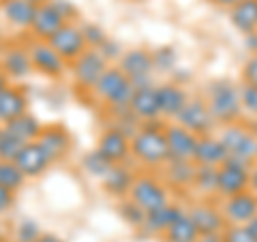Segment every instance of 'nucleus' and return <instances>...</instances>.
Here are the masks:
<instances>
[{"label":"nucleus","mask_w":257,"mask_h":242,"mask_svg":"<svg viewBox=\"0 0 257 242\" xmlns=\"http://www.w3.org/2000/svg\"><path fill=\"white\" fill-rule=\"evenodd\" d=\"M152 123H155V120H152ZM152 123H146L133 135L131 155L138 163L146 165V167H161L170 161L165 127H157Z\"/></svg>","instance_id":"1"},{"label":"nucleus","mask_w":257,"mask_h":242,"mask_svg":"<svg viewBox=\"0 0 257 242\" xmlns=\"http://www.w3.org/2000/svg\"><path fill=\"white\" fill-rule=\"evenodd\" d=\"M221 144L227 150V161H236L240 165L253 167L257 161V135L248 127L240 123L223 125L219 135Z\"/></svg>","instance_id":"2"},{"label":"nucleus","mask_w":257,"mask_h":242,"mask_svg":"<svg viewBox=\"0 0 257 242\" xmlns=\"http://www.w3.org/2000/svg\"><path fill=\"white\" fill-rule=\"evenodd\" d=\"M208 107L214 118V123L231 125L238 123L240 114H242V101H240V88H236L231 82H214L208 90Z\"/></svg>","instance_id":"3"},{"label":"nucleus","mask_w":257,"mask_h":242,"mask_svg":"<svg viewBox=\"0 0 257 242\" xmlns=\"http://www.w3.org/2000/svg\"><path fill=\"white\" fill-rule=\"evenodd\" d=\"M94 92L114 111H122L128 109V103L135 94V84L118 67H107V71L101 75L99 84L94 86Z\"/></svg>","instance_id":"4"},{"label":"nucleus","mask_w":257,"mask_h":242,"mask_svg":"<svg viewBox=\"0 0 257 242\" xmlns=\"http://www.w3.org/2000/svg\"><path fill=\"white\" fill-rule=\"evenodd\" d=\"M128 197H131L133 204L140 206L144 212H152L161 206L170 204V201H167L165 187L155 178V176H148V174L135 176V182H133L131 191H128Z\"/></svg>","instance_id":"5"},{"label":"nucleus","mask_w":257,"mask_h":242,"mask_svg":"<svg viewBox=\"0 0 257 242\" xmlns=\"http://www.w3.org/2000/svg\"><path fill=\"white\" fill-rule=\"evenodd\" d=\"M248 189H251V167L240 165L236 161H225L221 167H216V193L223 199Z\"/></svg>","instance_id":"6"},{"label":"nucleus","mask_w":257,"mask_h":242,"mask_svg":"<svg viewBox=\"0 0 257 242\" xmlns=\"http://www.w3.org/2000/svg\"><path fill=\"white\" fill-rule=\"evenodd\" d=\"M176 125H180L187 131L202 137V135H210L214 127V118L204 99H189L187 105L182 107V111L176 116Z\"/></svg>","instance_id":"7"},{"label":"nucleus","mask_w":257,"mask_h":242,"mask_svg":"<svg viewBox=\"0 0 257 242\" xmlns=\"http://www.w3.org/2000/svg\"><path fill=\"white\" fill-rule=\"evenodd\" d=\"M47 43H50L64 60H71V62H75L88 47L84 30L73 26V24H64L58 32H54V35L47 39Z\"/></svg>","instance_id":"8"},{"label":"nucleus","mask_w":257,"mask_h":242,"mask_svg":"<svg viewBox=\"0 0 257 242\" xmlns=\"http://www.w3.org/2000/svg\"><path fill=\"white\" fill-rule=\"evenodd\" d=\"M105 71H107V60L99 50H86L73 62V75L77 84L84 88H92V90Z\"/></svg>","instance_id":"9"},{"label":"nucleus","mask_w":257,"mask_h":242,"mask_svg":"<svg viewBox=\"0 0 257 242\" xmlns=\"http://www.w3.org/2000/svg\"><path fill=\"white\" fill-rule=\"evenodd\" d=\"M122 73L135 84V88L140 86H148V77L155 71V60L152 54L144 52V50H128L120 56V67Z\"/></svg>","instance_id":"10"},{"label":"nucleus","mask_w":257,"mask_h":242,"mask_svg":"<svg viewBox=\"0 0 257 242\" xmlns=\"http://www.w3.org/2000/svg\"><path fill=\"white\" fill-rule=\"evenodd\" d=\"M223 214L227 223L231 225H246L257 216V193L255 191H244L238 193L234 197H227L223 201Z\"/></svg>","instance_id":"11"},{"label":"nucleus","mask_w":257,"mask_h":242,"mask_svg":"<svg viewBox=\"0 0 257 242\" xmlns=\"http://www.w3.org/2000/svg\"><path fill=\"white\" fill-rule=\"evenodd\" d=\"M167 137V152H170V161H193L197 146V135L187 131L180 125H167L165 127Z\"/></svg>","instance_id":"12"},{"label":"nucleus","mask_w":257,"mask_h":242,"mask_svg":"<svg viewBox=\"0 0 257 242\" xmlns=\"http://www.w3.org/2000/svg\"><path fill=\"white\" fill-rule=\"evenodd\" d=\"M28 52H30L32 67H35L39 73H43L47 77H60L62 75L64 62L67 60H64L47 41H35L28 47Z\"/></svg>","instance_id":"13"},{"label":"nucleus","mask_w":257,"mask_h":242,"mask_svg":"<svg viewBox=\"0 0 257 242\" xmlns=\"http://www.w3.org/2000/svg\"><path fill=\"white\" fill-rule=\"evenodd\" d=\"M191 221L195 223L199 236H214V233H223L227 227V219H225L223 210L214 208L212 204H195L191 206L187 212Z\"/></svg>","instance_id":"14"},{"label":"nucleus","mask_w":257,"mask_h":242,"mask_svg":"<svg viewBox=\"0 0 257 242\" xmlns=\"http://www.w3.org/2000/svg\"><path fill=\"white\" fill-rule=\"evenodd\" d=\"M50 163H52L50 155L43 150V146L39 142L24 144L22 150L18 152V157H15V165L22 169V174L26 178H35V176L43 174L50 167Z\"/></svg>","instance_id":"15"},{"label":"nucleus","mask_w":257,"mask_h":242,"mask_svg":"<svg viewBox=\"0 0 257 242\" xmlns=\"http://www.w3.org/2000/svg\"><path fill=\"white\" fill-rule=\"evenodd\" d=\"M96 150H99L111 165H120V163H124V161L128 159V155H131V140L124 137L118 129L111 127L101 135L99 148Z\"/></svg>","instance_id":"16"},{"label":"nucleus","mask_w":257,"mask_h":242,"mask_svg":"<svg viewBox=\"0 0 257 242\" xmlns=\"http://www.w3.org/2000/svg\"><path fill=\"white\" fill-rule=\"evenodd\" d=\"M128 109L138 120H157V116H161L159 109V96H157V88L155 86H140L135 88V94L131 103H128Z\"/></svg>","instance_id":"17"},{"label":"nucleus","mask_w":257,"mask_h":242,"mask_svg":"<svg viewBox=\"0 0 257 242\" xmlns=\"http://www.w3.org/2000/svg\"><path fill=\"white\" fill-rule=\"evenodd\" d=\"M225 161H227V150H225V146L221 144L219 137H214V135L197 137L193 163L195 165H206V167H221Z\"/></svg>","instance_id":"18"},{"label":"nucleus","mask_w":257,"mask_h":242,"mask_svg":"<svg viewBox=\"0 0 257 242\" xmlns=\"http://www.w3.org/2000/svg\"><path fill=\"white\" fill-rule=\"evenodd\" d=\"M64 24H67V20L56 11V7L52 3H43V5H39L30 30L35 32V37L39 39V41H47L54 32H58L64 26Z\"/></svg>","instance_id":"19"},{"label":"nucleus","mask_w":257,"mask_h":242,"mask_svg":"<svg viewBox=\"0 0 257 242\" xmlns=\"http://www.w3.org/2000/svg\"><path fill=\"white\" fill-rule=\"evenodd\" d=\"M39 144L43 146V150L50 155L52 161H60L69 155L71 150V137L64 131L62 127L52 125V127H43L41 135H39Z\"/></svg>","instance_id":"20"},{"label":"nucleus","mask_w":257,"mask_h":242,"mask_svg":"<svg viewBox=\"0 0 257 242\" xmlns=\"http://www.w3.org/2000/svg\"><path fill=\"white\" fill-rule=\"evenodd\" d=\"M157 96H159V109L161 116L165 118H176L187 105L189 96L178 84H161L157 86Z\"/></svg>","instance_id":"21"},{"label":"nucleus","mask_w":257,"mask_h":242,"mask_svg":"<svg viewBox=\"0 0 257 242\" xmlns=\"http://www.w3.org/2000/svg\"><path fill=\"white\" fill-rule=\"evenodd\" d=\"M28 99L18 86H7L5 90H0V123H9V120L26 114Z\"/></svg>","instance_id":"22"},{"label":"nucleus","mask_w":257,"mask_h":242,"mask_svg":"<svg viewBox=\"0 0 257 242\" xmlns=\"http://www.w3.org/2000/svg\"><path fill=\"white\" fill-rule=\"evenodd\" d=\"M3 71L7 73V77H15V79H22V77H28L32 73V60H30V52L24 50V47H9L5 54H3Z\"/></svg>","instance_id":"23"},{"label":"nucleus","mask_w":257,"mask_h":242,"mask_svg":"<svg viewBox=\"0 0 257 242\" xmlns=\"http://www.w3.org/2000/svg\"><path fill=\"white\" fill-rule=\"evenodd\" d=\"M37 9H39V5L30 3V0H5L3 3V11L7 15V20H9L13 26H20V28L32 26Z\"/></svg>","instance_id":"24"},{"label":"nucleus","mask_w":257,"mask_h":242,"mask_svg":"<svg viewBox=\"0 0 257 242\" xmlns=\"http://www.w3.org/2000/svg\"><path fill=\"white\" fill-rule=\"evenodd\" d=\"M133 182H135L133 172L124 163H120V165H114L107 172V176L103 178V187H105V191L109 193V195L122 197V195H128Z\"/></svg>","instance_id":"25"},{"label":"nucleus","mask_w":257,"mask_h":242,"mask_svg":"<svg viewBox=\"0 0 257 242\" xmlns=\"http://www.w3.org/2000/svg\"><path fill=\"white\" fill-rule=\"evenodd\" d=\"M5 129L15 137V140H20L22 144L37 142L39 135H41V131H43L41 123H39L35 116H30V114H22L18 118L9 120V123L5 125Z\"/></svg>","instance_id":"26"},{"label":"nucleus","mask_w":257,"mask_h":242,"mask_svg":"<svg viewBox=\"0 0 257 242\" xmlns=\"http://www.w3.org/2000/svg\"><path fill=\"white\" fill-rule=\"evenodd\" d=\"M231 24L244 35H257V0H240L231 9Z\"/></svg>","instance_id":"27"},{"label":"nucleus","mask_w":257,"mask_h":242,"mask_svg":"<svg viewBox=\"0 0 257 242\" xmlns=\"http://www.w3.org/2000/svg\"><path fill=\"white\" fill-rule=\"evenodd\" d=\"M197 165L193 161H167L165 163V178L170 184L178 189H187L195 182Z\"/></svg>","instance_id":"28"},{"label":"nucleus","mask_w":257,"mask_h":242,"mask_svg":"<svg viewBox=\"0 0 257 242\" xmlns=\"http://www.w3.org/2000/svg\"><path fill=\"white\" fill-rule=\"evenodd\" d=\"M180 212H182L180 208H176L172 204H165V206L157 208V210L146 212V219H144L142 227L146 229L148 233H165L167 227L176 221V216H178Z\"/></svg>","instance_id":"29"},{"label":"nucleus","mask_w":257,"mask_h":242,"mask_svg":"<svg viewBox=\"0 0 257 242\" xmlns=\"http://www.w3.org/2000/svg\"><path fill=\"white\" fill-rule=\"evenodd\" d=\"M163 236L167 242H197L199 231L195 227V223L191 221V216L182 210L178 216H176V221L167 227V231Z\"/></svg>","instance_id":"30"},{"label":"nucleus","mask_w":257,"mask_h":242,"mask_svg":"<svg viewBox=\"0 0 257 242\" xmlns=\"http://www.w3.org/2000/svg\"><path fill=\"white\" fill-rule=\"evenodd\" d=\"M24 180H26V176L15 165V161H0V184L3 187L15 193L24 184Z\"/></svg>","instance_id":"31"},{"label":"nucleus","mask_w":257,"mask_h":242,"mask_svg":"<svg viewBox=\"0 0 257 242\" xmlns=\"http://www.w3.org/2000/svg\"><path fill=\"white\" fill-rule=\"evenodd\" d=\"M111 167H114V165H111L99 150H92V152H88V155L84 157V169L90 176H96V178H101V180L105 178Z\"/></svg>","instance_id":"32"},{"label":"nucleus","mask_w":257,"mask_h":242,"mask_svg":"<svg viewBox=\"0 0 257 242\" xmlns=\"http://www.w3.org/2000/svg\"><path fill=\"white\" fill-rule=\"evenodd\" d=\"M193 187H197L206 195L216 193V167H206V165H197V174H195V182Z\"/></svg>","instance_id":"33"},{"label":"nucleus","mask_w":257,"mask_h":242,"mask_svg":"<svg viewBox=\"0 0 257 242\" xmlns=\"http://www.w3.org/2000/svg\"><path fill=\"white\" fill-rule=\"evenodd\" d=\"M22 146L24 144L20 140H15L5 127L0 129V161H15Z\"/></svg>","instance_id":"34"},{"label":"nucleus","mask_w":257,"mask_h":242,"mask_svg":"<svg viewBox=\"0 0 257 242\" xmlns=\"http://www.w3.org/2000/svg\"><path fill=\"white\" fill-rule=\"evenodd\" d=\"M223 242H257L253 231L246 225H227L225 231L221 233Z\"/></svg>","instance_id":"35"},{"label":"nucleus","mask_w":257,"mask_h":242,"mask_svg":"<svg viewBox=\"0 0 257 242\" xmlns=\"http://www.w3.org/2000/svg\"><path fill=\"white\" fill-rule=\"evenodd\" d=\"M39 236H41V229L32 219L20 221L18 229H15V242H37Z\"/></svg>","instance_id":"36"},{"label":"nucleus","mask_w":257,"mask_h":242,"mask_svg":"<svg viewBox=\"0 0 257 242\" xmlns=\"http://www.w3.org/2000/svg\"><path fill=\"white\" fill-rule=\"evenodd\" d=\"M240 101H242V109L246 114L257 118V88L242 84V88H240Z\"/></svg>","instance_id":"37"},{"label":"nucleus","mask_w":257,"mask_h":242,"mask_svg":"<svg viewBox=\"0 0 257 242\" xmlns=\"http://www.w3.org/2000/svg\"><path fill=\"white\" fill-rule=\"evenodd\" d=\"M82 30H84L86 43H88V45H94V50H99V47L107 41L105 32H103L99 26H94V24H88V26H84Z\"/></svg>","instance_id":"38"},{"label":"nucleus","mask_w":257,"mask_h":242,"mask_svg":"<svg viewBox=\"0 0 257 242\" xmlns=\"http://www.w3.org/2000/svg\"><path fill=\"white\" fill-rule=\"evenodd\" d=\"M242 82L246 86L257 88V54H253L251 58L244 62V67H242Z\"/></svg>","instance_id":"39"},{"label":"nucleus","mask_w":257,"mask_h":242,"mask_svg":"<svg viewBox=\"0 0 257 242\" xmlns=\"http://www.w3.org/2000/svg\"><path fill=\"white\" fill-rule=\"evenodd\" d=\"M122 214H124V219L131 221L133 225H144V219H146V212H144L140 206H135L133 201L122 204Z\"/></svg>","instance_id":"40"},{"label":"nucleus","mask_w":257,"mask_h":242,"mask_svg":"<svg viewBox=\"0 0 257 242\" xmlns=\"http://www.w3.org/2000/svg\"><path fill=\"white\" fill-rule=\"evenodd\" d=\"M152 60H155V69H170L176 60V54L170 47H165V50H159L157 54H152Z\"/></svg>","instance_id":"41"},{"label":"nucleus","mask_w":257,"mask_h":242,"mask_svg":"<svg viewBox=\"0 0 257 242\" xmlns=\"http://www.w3.org/2000/svg\"><path fill=\"white\" fill-rule=\"evenodd\" d=\"M52 5L56 7V11H58L64 20H69L71 15H75V7L69 3V0H52Z\"/></svg>","instance_id":"42"},{"label":"nucleus","mask_w":257,"mask_h":242,"mask_svg":"<svg viewBox=\"0 0 257 242\" xmlns=\"http://www.w3.org/2000/svg\"><path fill=\"white\" fill-rule=\"evenodd\" d=\"M11 204H13V191L0 184V212H7L11 208Z\"/></svg>","instance_id":"43"},{"label":"nucleus","mask_w":257,"mask_h":242,"mask_svg":"<svg viewBox=\"0 0 257 242\" xmlns=\"http://www.w3.org/2000/svg\"><path fill=\"white\" fill-rule=\"evenodd\" d=\"M99 52L105 56V60H107V58H116V56H120V47H118V43H114V41H109L107 39V41L99 47Z\"/></svg>","instance_id":"44"},{"label":"nucleus","mask_w":257,"mask_h":242,"mask_svg":"<svg viewBox=\"0 0 257 242\" xmlns=\"http://www.w3.org/2000/svg\"><path fill=\"white\" fill-rule=\"evenodd\" d=\"M210 3L219 5V7H227V9H234V7L240 3V0H210Z\"/></svg>","instance_id":"45"},{"label":"nucleus","mask_w":257,"mask_h":242,"mask_svg":"<svg viewBox=\"0 0 257 242\" xmlns=\"http://www.w3.org/2000/svg\"><path fill=\"white\" fill-rule=\"evenodd\" d=\"M37 242H64V240H60L58 236H54V233H41Z\"/></svg>","instance_id":"46"},{"label":"nucleus","mask_w":257,"mask_h":242,"mask_svg":"<svg viewBox=\"0 0 257 242\" xmlns=\"http://www.w3.org/2000/svg\"><path fill=\"white\" fill-rule=\"evenodd\" d=\"M7 86H9V84H7V73L3 71V67H0V90H5Z\"/></svg>","instance_id":"47"},{"label":"nucleus","mask_w":257,"mask_h":242,"mask_svg":"<svg viewBox=\"0 0 257 242\" xmlns=\"http://www.w3.org/2000/svg\"><path fill=\"white\" fill-rule=\"evenodd\" d=\"M246 227H248V229H251V231H253V236L257 238V216H255V219H253L251 223H246Z\"/></svg>","instance_id":"48"},{"label":"nucleus","mask_w":257,"mask_h":242,"mask_svg":"<svg viewBox=\"0 0 257 242\" xmlns=\"http://www.w3.org/2000/svg\"><path fill=\"white\" fill-rule=\"evenodd\" d=\"M30 3H35V5H43L45 0H30Z\"/></svg>","instance_id":"49"},{"label":"nucleus","mask_w":257,"mask_h":242,"mask_svg":"<svg viewBox=\"0 0 257 242\" xmlns=\"http://www.w3.org/2000/svg\"><path fill=\"white\" fill-rule=\"evenodd\" d=\"M0 129H3V127H0Z\"/></svg>","instance_id":"50"}]
</instances>
